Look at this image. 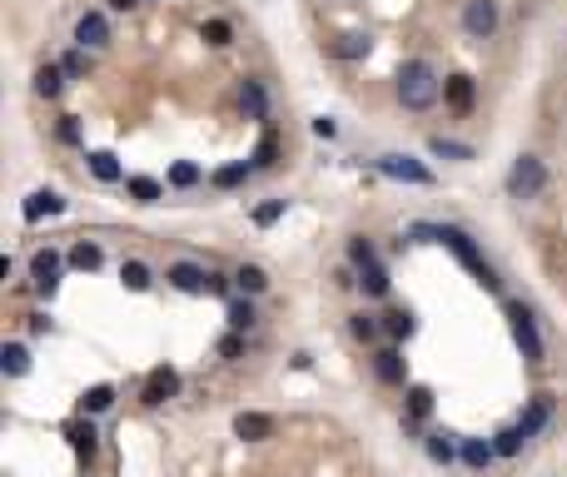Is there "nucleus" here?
<instances>
[{
  "label": "nucleus",
  "instance_id": "obj_1",
  "mask_svg": "<svg viewBox=\"0 0 567 477\" xmlns=\"http://www.w3.org/2000/svg\"><path fill=\"white\" fill-rule=\"evenodd\" d=\"M413 238H423V244H443V249L458 254V264L468 269V274L478 278L483 289H498V274H492V264L483 259V249L473 244V238L463 234L458 224H413Z\"/></svg>",
  "mask_w": 567,
  "mask_h": 477
},
{
  "label": "nucleus",
  "instance_id": "obj_2",
  "mask_svg": "<svg viewBox=\"0 0 567 477\" xmlns=\"http://www.w3.org/2000/svg\"><path fill=\"white\" fill-rule=\"evenodd\" d=\"M438 95H443L438 70L429 60H404V70H398V105L404 110H433Z\"/></svg>",
  "mask_w": 567,
  "mask_h": 477
},
{
  "label": "nucleus",
  "instance_id": "obj_3",
  "mask_svg": "<svg viewBox=\"0 0 567 477\" xmlns=\"http://www.w3.org/2000/svg\"><path fill=\"white\" fill-rule=\"evenodd\" d=\"M508 328H513V343L528 364H542V333H538V318H532L528 303L508 299Z\"/></svg>",
  "mask_w": 567,
  "mask_h": 477
},
{
  "label": "nucleus",
  "instance_id": "obj_4",
  "mask_svg": "<svg viewBox=\"0 0 567 477\" xmlns=\"http://www.w3.org/2000/svg\"><path fill=\"white\" fill-rule=\"evenodd\" d=\"M542 184H547L542 160H538V154H517L513 169H508V194H513V199H538Z\"/></svg>",
  "mask_w": 567,
  "mask_h": 477
},
{
  "label": "nucleus",
  "instance_id": "obj_5",
  "mask_svg": "<svg viewBox=\"0 0 567 477\" xmlns=\"http://www.w3.org/2000/svg\"><path fill=\"white\" fill-rule=\"evenodd\" d=\"M463 30H468V40H488L492 30H498V0H468Z\"/></svg>",
  "mask_w": 567,
  "mask_h": 477
},
{
  "label": "nucleus",
  "instance_id": "obj_6",
  "mask_svg": "<svg viewBox=\"0 0 567 477\" xmlns=\"http://www.w3.org/2000/svg\"><path fill=\"white\" fill-rule=\"evenodd\" d=\"M378 175L404 179V184H433V169L429 164H418V160H408V154H383V160H378Z\"/></svg>",
  "mask_w": 567,
  "mask_h": 477
},
{
  "label": "nucleus",
  "instance_id": "obj_7",
  "mask_svg": "<svg viewBox=\"0 0 567 477\" xmlns=\"http://www.w3.org/2000/svg\"><path fill=\"white\" fill-rule=\"evenodd\" d=\"M75 45L80 51H100V45H110V20H105L100 11H85L75 20Z\"/></svg>",
  "mask_w": 567,
  "mask_h": 477
},
{
  "label": "nucleus",
  "instance_id": "obj_8",
  "mask_svg": "<svg viewBox=\"0 0 567 477\" xmlns=\"http://www.w3.org/2000/svg\"><path fill=\"white\" fill-rule=\"evenodd\" d=\"M30 274H35V289L45 293V299H55V289H60V254L40 249L35 259H30Z\"/></svg>",
  "mask_w": 567,
  "mask_h": 477
},
{
  "label": "nucleus",
  "instance_id": "obj_9",
  "mask_svg": "<svg viewBox=\"0 0 567 477\" xmlns=\"http://www.w3.org/2000/svg\"><path fill=\"white\" fill-rule=\"evenodd\" d=\"M374 373L383 378V383H408V358H404V348H378L374 353Z\"/></svg>",
  "mask_w": 567,
  "mask_h": 477
},
{
  "label": "nucleus",
  "instance_id": "obj_10",
  "mask_svg": "<svg viewBox=\"0 0 567 477\" xmlns=\"http://www.w3.org/2000/svg\"><path fill=\"white\" fill-rule=\"evenodd\" d=\"M164 278H169L179 293H209V274H204L200 264H189V259H185V264H169V274H164Z\"/></svg>",
  "mask_w": 567,
  "mask_h": 477
},
{
  "label": "nucleus",
  "instance_id": "obj_11",
  "mask_svg": "<svg viewBox=\"0 0 567 477\" xmlns=\"http://www.w3.org/2000/svg\"><path fill=\"white\" fill-rule=\"evenodd\" d=\"M20 214H26L30 224H35V219H51V214H65V199L55 194V189H35V194H30V199L20 204Z\"/></svg>",
  "mask_w": 567,
  "mask_h": 477
},
{
  "label": "nucleus",
  "instance_id": "obj_12",
  "mask_svg": "<svg viewBox=\"0 0 567 477\" xmlns=\"http://www.w3.org/2000/svg\"><path fill=\"white\" fill-rule=\"evenodd\" d=\"M175 393H179V373H175V368H154L150 383H145V403H150V408H160V403L175 398Z\"/></svg>",
  "mask_w": 567,
  "mask_h": 477
},
{
  "label": "nucleus",
  "instance_id": "obj_13",
  "mask_svg": "<svg viewBox=\"0 0 567 477\" xmlns=\"http://www.w3.org/2000/svg\"><path fill=\"white\" fill-rule=\"evenodd\" d=\"M458 457H463V463L473 467V473H483V467H488L492 457H498V448H492L488 438H463V442H458Z\"/></svg>",
  "mask_w": 567,
  "mask_h": 477
},
{
  "label": "nucleus",
  "instance_id": "obj_14",
  "mask_svg": "<svg viewBox=\"0 0 567 477\" xmlns=\"http://www.w3.org/2000/svg\"><path fill=\"white\" fill-rule=\"evenodd\" d=\"M234 433H240L244 442H264L269 433H274V418L269 413H240L234 418Z\"/></svg>",
  "mask_w": 567,
  "mask_h": 477
},
{
  "label": "nucleus",
  "instance_id": "obj_15",
  "mask_svg": "<svg viewBox=\"0 0 567 477\" xmlns=\"http://www.w3.org/2000/svg\"><path fill=\"white\" fill-rule=\"evenodd\" d=\"M443 100L453 105L458 114H468V110H473V80H468V75H448V80H443Z\"/></svg>",
  "mask_w": 567,
  "mask_h": 477
},
{
  "label": "nucleus",
  "instance_id": "obj_16",
  "mask_svg": "<svg viewBox=\"0 0 567 477\" xmlns=\"http://www.w3.org/2000/svg\"><path fill=\"white\" fill-rule=\"evenodd\" d=\"M240 105H244L249 120H269V95H264L259 80H244V85H240Z\"/></svg>",
  "mask_w": 567,
  "mask_h": 477
},
{
  "label": "nucleus",
  "instance_id": "obj_17",
  "mask_svg": "<svg viewBox=\"0 0 567 477\" xmlns=\"http://www.w3.org/2000/svg\"><path fill=\"white\" fill-rule=\"evenodd\" d=\"M65 438H70V448H75L80 457H90V452H95V442H100V433H95V423H90V418H80V423L65 427Z\"/></svg>",
  "mask_w": 567,
  "mask_h": 477
},
{
  "label": "nucleus",
  "instance_id": "obj_18",
  "mask_svg": "<svg viewBox=\"0 0 567 477\" xmlns=\"http://www.w3.org/2000/svg\"><path fill=\"white\" fill-rule=\"evenodd\" d=\"M85 160H90V175H95V179H105V184H114V179H125V169H120V160H114L110 150H90Z\"/></svg>",
  "mask_w": 567,
  "mask_h": 477
},
{
  "label": "nucleus",
  "instance_id": "obj_19",
  "mask_svg": "<svg viewBox=\"0 0 567 477\" xmlns=\"http://www.w3.org/2000/svg\"><path fill=\"white\" fill-rule=\"evenodd\" d=\"M547 418H553V408H547V398H532L528 408H523V418H517V427H523L528 438H538L542 427H547Z\"/></svg>",
  "mask_w": 567,
  "mask_h": 477
},
{
  "label": "nucleus",
  "instance_id": "obj_20",
  "mask_svg": "<svg viewBox=\"0 0 567 477\" xmlns=\"http://www.w3.org/2000/svg\"><path fill=\"white\" fill-rule=\"evenodd\" d=\"M0 368H5V378H26L30 373V348H26V343H5Z\"/></svg>",
  "mask_w": 567,
  "mask_h": 477
},
{
  "label": "nucleus",
  "instance_id": "obj_21",
  "mask_svg": "<svg viewBox=\"0 0 567 477\" xmlns=\"http://www.w3.org/2000/svg\"><path fill=\"white\" fill-rule=\"evenodd\" d=\"M358 284H364V293H368V299H383V293H389V269H383V264L374 259V264H364V269H358Z\"/></svg>",
  "mask_w": 567,
  "mask_h": 477
},
{
  "label": "nucleus",
  "instance_id": "obj_22",
  "mask_svg": "<svg viewBox=\"0 0 567 477\" xmlns=\"http://www.w3.org/2000/svg\"><path fill=\"white\" fill-rule=\"evenodd\" d=\"M413 314H408V309H393V314H383V333H389L393 343H408L413 339Z\"/></svg>",
  "mask_w": 567,
  "mask_h": 477
},
{
  "label": "nucleus",
  "instance_id": "obj_23",
  "mask_svg": "<svg viewBox=\"0 0 567 477\" xmlns=\"http://www.w3.org/2000/svg\"><path fill=\"white\" fill-rule=\"evenodd\" d=\"M125 189H130V199H135V204H160V194H164V184H160V179H150V175L125 179Z\"/></svg>",
  "mask_w": 567,
  "mask_h": 477
},
{
  "label": "nucleus",
  "instance_id": "obj_24",
  "mask_svg": "<svg viewBox=\"0 0 567 477\" xmlns=\"http://www.w3.org/2000/svg\"><path fill=\"white\" fill-rule=\"evenodd\" d=\"M65 80H70V75H65L60 65H40V75H35V95H45V100H55V95H60V90H65Z\"/></svg>",
  "mask_w": 567,
  "mask_h": 477
},
{
  "label": "nucleus",
  "instance_id": "obj_25",
  "mask_svg": "<svg viewBox=\"0 0 567 477\" xmlns=\"http://www.w3.org/2000/svg\"><path fill=\"white\" fill-rule=\"evenodd\" d=\"M100 264H105L100 244H75V249H70V269H80V274H95Z\"/></svg>",
  "mask_w": 567,
  "mask_h": 477
},
{
  "label": "nucleus",
  "instance_id": "obj_26",
  "mask_svg": "<svg viewBox=\"0 0 567 477\" xmlns=\"http://www.w3.org/2000/svg\"><path fill=\"white\" fill-rule=\"evenodd\" d=\"M110 408H114V388H110V383H95V388L80 398V413H110Z\"/></svg>",
  "mask_w": 567,
  "mask_h": 477
},
{
  "label": "nucleus",
  "instance_id": "obj_27",
  "mask_svg": "<svg viewBox=\"0 0 567 477\" xmlns=\"http://www.w3.org/2000/svg\"><path fill=\"white\" fill-rule=\"evenodd\" d=\"M249 175H254V164L234 160V164H224V169H215V189H240Z\"/></svg>",
  "mask_w": 567,
  "mask_h": 477
},
{
  "label": "nucleus",
  "instance_id": "obj_28",
  "mask_svg": "<svg viewBox=\"0 0 567 477\" xmlns=\"http://www.w3.org/2000/svg\"><path fill=\"white\" fill-rule=\"evenodd\" d=\"M368 51H374V40H368L364 30H349V35L339 40V55H343V60H368Z\"/></svg>",
  "mask_w": 567,
  "mask_h": 477
},
{
  "label": "nucleus",
  "instance_id": "obj_29",
  "mask_svg": "<svg viewBox=\"0 0 567 477\" xmlns=\"http://www.w3.org/2000/svg\"><path fill=\"white\" fill-rule=\"evenodd\" d=\"M120 284H125L130 293H145V289H150V269L139 264V259H130V264L120 269Z\"/></svg>",
  "mask_w": 567,
  "mask_h": 477
},
{
  "label": "nucleus",
  "instance_id": "obj_30",
  "mask_svg": "<svg viewBox=\"0 0 567 477\" xmlns=\"http://www.w3.org/2000/svg\"><path fill=\"white\" fill-rule=\"evenodd\" d=\"M274 154H279V135H274V129H264V139L254 145L249 164H254V169H269V164H274Z\"/></svg>",
  "mask_w": 567,
  "mask_h": 477
},
{
  "label": "nucleus",
  "instance_id": "obj_31",
  "mask_svg": "<svg viewBox=\"0 0 567 477\" xmlns=\"http://www.w3.org/2000/svg\"><path fill=\"white\" fill-rule=\"evenodd\" d=\"M234 284H240L244 293H264V289H269V274H264L259 264H244L240 274H234Z\"/></svg>",
  "mask_w": 567,
  "mask_h": 477
},
{
  "label": "nucleus",
  "instance_id": "obj_32",
  "mask_svg": "<svg viewBox=\"0 0 567 477\" xmlns=\"http://www.w3.org/2000/svg\"><path fill=\"white\" fill-rule=\"evenodd\" d=\"M229 328H240V333H244V328H254V318H259V314H254V303L249 299H229Z\"/></svg>",
  "mask_w": 567,
  "mask_h": 477
},
{
  "label": "nucleus",
  "instance_id": "obj_33",
  "mask_svg": "<svg viewBox=\"0 0 567 477\" xmlns=\"http://www.w3.org/2000/svg\"><path fill=\"white\" fill-rule=\"evenodd\" d=\"M200 164H189V160H179V164H169V184H175V189H194V184H200Z\"/></svg>",
  "mask_w": 567,
  "mask_h": 477
},
{
  "label": "nucleus",
  "instance_id": "obj_34",
  "mask_svg": "<svg viewBox=\"0 0 567 477\" xmlns=\"http://www.w3.org/2000/svg\"><path fill=\"white\" fill-rule=\"evenodd\" d=\"M429 154H438V160H473V150L468 145H458V139H429Z\"/></svg>",
  "mask_w": 567,
  "mask_h": 477
},
{
  "label": "nucleus",
  "instance_id": "obj_35",
  "mask_svg": "<svg viewBox=\"0 0 567 477\" xmlns=\"http://www.w3.org/2000/svg\"><path fill=\"white\" fill-rule=\"evenodd\" d=\"M349 328H353V339L374 343L378 333H383V318H374V314H353V318H349Z\"/></svg>",
  "mask_w": 567,
  "mask_h": 477
},
{
  "label": "nucleus",
  "instance_id": "obj_36",
  "mask_svg": "<svg viewBox=\"0 0 567 477\" xmlns=\"http://www.w3.org/2000/svg\"><path fill=\"white\" fill-rule=\"evenodd\" d=\"M523 442H528V433H523V427H503V433H498V442H492V448H498V457H513L517 448H523Z\"/></svg>",
  "mask_w": 567,
  "mask_h": 477
},
{
  "label": "nucleus",
  "instance_id": "obj_37",
  "mask_svg": "<svg viewBox=\"0 0 567 477\" xmlns=\"http://www.w3.org/2000/svg\"><path fill=\"white\" fill-rule=\"evenodd\" d=\"M429 457H433V463H443V467H448V463L458 457L453 438H448V433H433V438H429Z\"/></svg>",
  "mask_w": 567,
  "mask_h": 477
},
{
  "label": "nucleus",
  "instance_id": "obj_38",
  "mask_svg": "<svg viewBox=\"0 0 567 477\" xmlns=\"http://www.w3.org/2000/svg\"><path fill=\"white\" fill-rule=\"evenodd\" d=\"M284 209H289V199H269V204H259V209H254V224H259V229L279 224V219H284Z\"/></svg>",
  "mask_w": 567,
  "mask_h": 477
},
{
  "label": "nucleus",
  "instance_id": "obj_39",
  "mask_svg": "<svg viewBox=\"0 0 567 477\" xmlns=\"http://www.w3.org/2000/svg\"><path fill=\"white\" fill-rule=\"evenodd\" d=\"M429 408H433V388L413 383V388H408V413H413V418H429Z\"/></svg>",
  "mask_w": 567,
  "mask_h": 477
},
{
  "label": "nucleus",
  "instance_id": "obj_40",
  "mask_svg": "<svg viewBox=\"0 0 567 477\" xmlns=\"http://www.w3.org/2000/svg\"><path fill=\"white\" fill-rule=\"evenodd\" d=\"M374 259H378V249L368 244V238H349V264H353V269L374 264Z\"/></svg>",
  "mask_w": 567,
  "mask_h": 477
},
{
  "label": "nucleus",
  "instance_id": "obj_41",
  "mask_svg": "<svg viewBox=\"0 0 567 477\" xmlns=\"http://www.w3.org/2000/svg\"><path fill=\"white\" fill-rule=\"evenodd\" d=\"M204 40H209V45H229L234 30H229V20H204Z\"/></svg>",
  "mask_w": 567,
  "mask_h": 477
},
{
  "label": "nucleus",
  "instance_id": "obj_42",
  "mask_svg": "<svg viewBox=\"0 0 567 477\" xmlns=\"http://www.w3.org/2000/svg\"><path fill=\"white\" fill-rule=\"evenodd\" d=\"M60 70H65V75H70V80H85V70H90L85 51H70V55H65V60H60Z\"/></svg>",
  "mask_w": 567,
  "mask_h": 477
},
{
  "label": "nucleus",
  "instance_id": "obj_43",
  "mask_svg": "<svg viewBox=\"0 0 567 477\" xmlns=\"http://www.w3.org/2000/svg\"><path fill=\"white\" fill-rule=\"evenodd\" d=\"M240 353H244V339H240V328H234V333L219 339V358H240Z\"/></svg>",
  "mask_w": 567,
  "mask_h": 477
},
{
  "label": "nucleus",
  "instance_id": "obj_44",
  "mask_svg": "<svg viewBox=\"0 0 567 477\" xmlns=\"http://www.w3.org/2000/svg\"><path fill=\"white\" fill-rule=\"evenodd\" d=\"M60 139H65V145H80V120H75V114H65V120H60Z\"/></svg>",
  "mask_w": 567,
  "mask_h": 477
},
{
  "label": "nucleus",
  "instance_id": "obj_45",
  "mask_svg": "<svg viewBox=\"0 0 567 477\" xmlns=\"http://www.w3.org/2000/svg\"><path fill=\"white\" fill-rule=\"evenodd\" d=\"M309 129H314L319 139H334V135H339V125H334V120H328V114H319V120H314V125H309Z\"/></svg>",
  "mask_w": 567,
  "mask_h": 477
},
{
  "label": "nucleus",
  "instance_id": "obj_46",
  "mask_svg": "<svg viewBox=\"0 0 567 477\" xmlns=\"http://www.w3.org/2000/svg\"><path fill=\"white\" fill-rule=\"evenodd\" d=\"M209 293H229V278L224 274H209Z\"/></svg>",
  "mask_w": 567,
  "mask_h": 477
},
{
  "label": "nucleus",
  "instance_id": "obj_47",
  "mask_svg": "<svg viewBox=\"0 0 567 477\" xmlns=\"http://www.w3.org/2000/svg\"><path fill=\"white\" fill-rule=\"evenodd\" d=\"M110 5H114V11H135L139 0H110Z\"/></svg>",
  "mask_w": 567,
  "mask_h": 477
}]
</instances>
